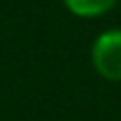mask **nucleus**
I'll list each match as a JSON object with an SVG mask.
<instances>
[{"instance_id": "f257e3e1", "label": "nucleus", "mask_w": 121, "mask_h": 121, "mask_svg": "<svg viewBox=\"0 0 121 121\" xmlns=\"http://www.w3.org/2000/svg\"><path fill=\"white\" fill-rule=\"evenodd\" d=\"M92 65L108 81H121V29H108L92 43Z\"/></svg>"}, {"instance_id": "f03ea898", "label": "nucleus", "mask_w": 121, "mask_h": 121, "mask_svg": "<svg viewBox=\"0 0 121 121\" xmlns=\"http://www.w3.org/2000/svg\"><path fill=\"white\" fill-rule=\"evenodd\" d=\"M119 0H63L69 13L78 18H99L114 9Z\"/></svg>"}]
</instances>
